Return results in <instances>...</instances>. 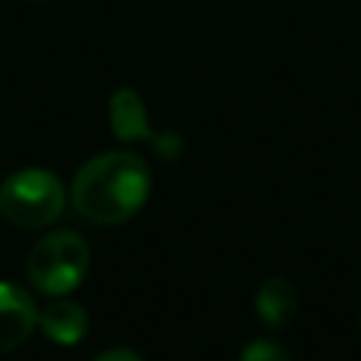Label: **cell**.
Listing matches in <instances>:
<instances>
[{
	"mask_svg": "<svg viewBox=\"0 0 361 361\" xmlns=\"http://www.w3.org/2000/svg\"><path fill=\"white\" fill-rule=\"evenodd\" d=\"M149 166L133 152H102L85 161L73 178V209L99 226L130 220L149 197Z\"/></svg>",
	"mask_w": 361,
	"mask_h": 361,
	"instance_id": "obj_1",
	"label": "cell"
},
{
	"mask_svg": "<svg viewBox=\"0 0 361 361\" xmlns=\"http://www.w3.org/2000/svg\"><path fill=\"white\" fill-rule=\"evenodd\" d=\"M65 186L39 166L20 169L0 183V214L20 228H42L62 217Z\"/></svg>",
	"mask_w": 361,
	"mask_h": 361,
	"instance_id": "obj_2",
	"label": "cell"
},
{
	"mask_svg": "<svg viewBox=\"0 0 361 361\" xmlns=\"http://www.w3.org/2000/svg\"><path fill=\"white\" fill-rule=\"evenodd\" d=\"M90 268V248L76 231L45 234L25 259L28 282L45 296L71 293Z\"/></svg>",
	"mask_w": 361,
	"mask_h": 361,
	"instance_id": "obj_3",
	"label": "cell"
},
{
	"mask_svg": "<svg viewBox=\"0 0 361 361\" xmlns=\"http://www.w3.org/2000/svg\"><path fill=\"white\" fill-rule=\"evenodd\" d=\"M110 130L121 141H149L152 149L169 161L178 158L183 149V141L178 133H155L149 127L144 102L133 87H118L110 96Z\"/></svg>",
	"mask_w": 361,
	"mask_h": 361,
	"instance_id": "obj_4",
	"label": "cell"
},
{
	"mask_svg": "<svg viewBox=\"0 0 361 361\" xmlns=\"http://www.w3.org/2000/svg\"><path fill=\"white\" fill-rule=\"evenodd\" d=\"M37 316L34 299L20 285L0 282V353H11L28 338L37 327Z\"/></svg>",
	"mask_w": 361,
	"mask_h": 361,
	"instance_id": "obj_5",
	"label": "cell"
},
{
	"mask_svg": "<svg viewBox=\"0 0 361 361\" xmlns=\"http://www.w3.org/2000/svg\"><path fill=\"white\" fill-rule=\"evenodd\" d=\"M37 324L42 327V333L54 341V344H79L85 338V333L90 330V316L79 302L71 299H56L51 302L45 310H39Z\"/></svg>",
	"mask_w": 361,
	"mask_h": 361,
	"instance_id": "obj_6",
	"label": "cell"
},
{
	"mask_svg": "<svg viewBox=\"0 0 361 361\" xmlns=\"http://www.w3.org/2000/svg\"><path fill=\"white\" fill-rule=\"evenodd\" d=\"M254 307H257V316L262 319V324H268L274 330L288 327L299 310V290L285 276H268L257 290Z\"/></svg>",
	"mask_w": 361,
	"mask_h": 361,
	"instance_id": "obj_7",
	"label": "cell"
},
{
	"mask_svg": "<svg viewBox=\"0 0 361 361\" xmlns=\"http://www.w3.org/2000/svg\"><path fill=\"white\" fill-rule=\"evenodd\" d=\"M240 361H290V355L282 344H276L271 338H257L243 347Z\"/></svg>",
	"mask_w": 361,
	"mask_h": 361,
	"instance_id": "obj_8",
	"label": "cell"
},
{
	"mask_svg": "<svg viewBox=\"0 0 361 361\" xmlns=\"http://www.w3.org/2000/svg\"><path fill=\"white\" fill-rule=\"evenodd\" d=\"M96 361H141V355L135 350L116 347V350H104L102 355H96Z\"/></svg>",
	"mask_w": 361,
	"mask_h": 361,
	"instance_id": "obj_9",
	"label": "cell"
},
{
	"mask_svg": "<svg viewBox=\"0 0 361 361\" xmlns=\"http://www.w3.org/2000/svg\"><path fill=\"white\" fill-rule=\"evenodd\" d=\"M358 324H361V322H358Z\"/></svg>",
	"mask_w": 361,
	"mask_h": 361,
	"instance_id": "obj_10",
	"label": "cell"
}]
</instances>
